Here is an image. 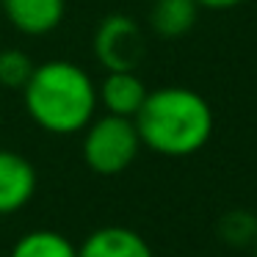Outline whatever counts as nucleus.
Masks as SVG:
<instances>
[{
	"instance_id": "nucleus-1",
	"label": "nucleus",
	"mask_w": 257,
	"mask_h": 257,
	"mask_svg": "<svg viewBox=\"0 0 257 257\" xmlns=\"http://www.w3.org/2000/svg\"><path fill=\"white\" fill-rule=\"evenodd\" d=\"M133 122L141 144L169 158L199 152L213 133V111L207 100L185 86L150 91Z\"/></svg>"
},
{
	"instance_id": "nucleus-2",
	"label": "nucleus",
	"mask_w": 257,
	"mask_h": 257,
	"mask_svg": "<svg viewBox=\"0 0 257 257\" xmlns=\"http://www.w3.org/2000/svg\"><path fill=\"white\" fill-rule=\"evenodd\" d=\"M25 108L42 130L56 136L80 133L97 111V86L83 67L72 61H45L23 89Z\"/></svg>"
},
{
	"instance_id": "nucleus-3",
	"label": "nucleus",
	"mask_w": 257,
	"mask_h": 257,
	"mask_svg": "<svg viewBox=\"0 0 257 257\" xmlns=\"http://www.w3.org/2000/svg\"><path fill=\"white\" fill-rule=\"evenodd\" d=\"M139 147H141V139L133 119L105 113L102 119L89 122V127H86L83 158L91 172L111 177V174L124 172L136 161Z\"/></svg>"
},
{
	"instance_id": "nucleus-4",
	"label": "nucleus",
	"mask_w": 257,
	"mask_h": 257,
	"mask_svg": "<svg viewBox=\"0 0 257 257\" xmlns=\"http://www.w3.org/2000/svg\"><path fill=\"white\" fill-rule=\"evenodd\" d=\"M94 56L108 72H136L144 56V36L127 14H108L94 34Z\"/></svg>"
},
{
	"instance_id": "nucleus-5",
	"label": "nucleus",
	"mask_w": 257,
	"mask_h": 257,
	"mask_svg": "<svg viewBox=\"0 0 257 257\" xmlns=\"http://www.w3.org/2000/svg\"><path fill=\"white\" fill-rule=\"evenodd\" d=\"M36 191V172L28 158L0 150V216L23 210Z\"/></svg>"
},
{
	"instance_id": "nucleus-6",
	"label": "nucleus",
	"mask_w": 257,
	"mask_h": 257,
	"mask_svg": "<svg viewBox=\"0 0 257 257\" xmlns=\"http://www.w3.org/2000/svg\"><path fill=\"white\" fill-rule=\"evenodd\" d=\"M6 20L25 36H45L64 23L67 0H0Z\"/></svg>"
},
{
	"instance_id": "nucleus-7",
	"label": "nucleus",
	"mask_w": 257,
	"mask_h": 257,
	"mask_svg": "<svg viewBox=\"0 0 257 257\" xmlns=\"http://www.w3.org/2000/svg\"><path fill=\"white\" fill-rule=\"evenodd\" d=\"M78 257H155V251L133 229L102 227V229H94L80 243Z\"/></svg>"
},
{
	"instance_id": "nucleus-8",
	"label": "nucleus",
	"mask_w": 257,
	"mask_h": 257,
	"mask_svg": "<svg viewBox=\"0 0 257 257\" xmlns=\"http://www.w3.org/2000/svg\"><path fill=\"white\" fill-rule=\"evenodd\" d=\"M147 94L150 91L144 89V83H141V78L136 72H108V78L97 89V100L105 105L108 113L127 116V119H133L139 113Z\"/></svg>"
},
{
	"instance_id": "nucleus-9",
	"label": "nucleus",
	"mask_w": 257,
	"mask_h": 257,
	"mask_svg": "<svg viewBox=\"0 0 257 257\" xmlns=\"http://www.w3.org/2000/svg\"><path fill=\"white\" fill-rule=\"evenodd\" d=\"M196 14H199V6L194 0H152L150 25L163 39H177L194 28Z\"/></svg>"
},
{
	"instance_id": "nucleus-10",
	"label": "nucleus",
	"mask_w": 257,
	"mask_h": 257,
	"mask_svg": "<svg viewBox=\"0 0 257 257\" xmlns=\"http://www.w3.org/2000/svg\"><path fill=\"white\" fill-rule=\"evenodd\" d=\"M9 257H78L72 240L53 229H34L12 246Z\"/></svg>"
},
{
	"instance_id": "nucleus-11",
	"label": "nucleus",
	"mask_w": 257,
	"mask_h": 257,
	"mask_svg": "<svg viewBox=\"0 0 257 257\" xmlns=\"http://www.w3.org/2000/svg\"><path fill=\"white\" fill-rule=\"evenodd\" d=\"M34 67L36 64L31 61L28 53L17 50V47L0 50V86L23 91L25 83L31 80V75H34Z\"/></svg>"
},
{
	"instance_id": "nucleus-12",
	"label": "nucleus",
	"mask_w": 257,
	"mask_h": 257,
	"mask_svg": "<svg viewBox=\"0 0 257 257\" xmlns=\"http://www.w3.org/2000/svg\"><path fill=\"white\" fill-rule=\"evenodd\" d=\"M218 235L229 246H246L257 240V218L246 210H232L218 221Z\"/></svg>"
},
{
	"instance_id": "nucleus-13",
	"label": "nucleus",
	"mask_w": 257,
	"mask_h": 257,
	"mask_svg": "<svg viewBox=\"0 0 257 257\" xmlns=\"http://www.w3.org/2000/svg\"><path fill=\"white\" fill-rule=\"evenodd\" d=\"M199 9H213V12H227V9L240 6L243 0H194Z\"/></svg>"
},
{
	"instance_id": "nucleus-14",
	"label": "nucleus",
	"mask_w": 257,
	"mask_h": 257,
	"mask_svg": "<svg viewBox=\"0 0 257 257\" xmlns=\"http://www.w3.org/2000/svg\"><path fill=\"white\" fill-rule=\"evenodd\" d=\"M251 246H254V257H257V240H254V243H251Z\"/></svg>"
}]
</instances>
